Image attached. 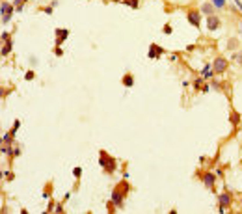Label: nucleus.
<instances>
[{
	"label": "nucleus",
	"instance_id": "obj_1",
	"mask_svg": "<svg viewBox=\"0 0 242 214\" xmlns=\"http://www.w3.org/2000/svg\"><path fill=\"white\" fill-rule=\"evenodd\" d=\"M99 164H101L102 168H104V171H106V173H114V169H115V158L108 157V153H106V151H101Z\"/></svg>",
	"mask_w": 242,
	"mask_h": 214
},
{
	"label": "nucleus",
	"instance_id": "obj_2",
	"mask_svg": "<svg viewBox=\"0 0 242 214\" xmlns=\"http://www.w3.org/2000/svg\"><path fill=\"white\" fill-rule=\"evenodd\" d=\"M125 195H127V190L121 192V182H119V184L114 188V192H112V201L118 205V207H121V205H123V201H125Z\"/></svg>",
	"mask_w": 242,
	"mask_h": 214
},
{
	"label": "nucleus",
	"instance_id": "obj_3",
	"mask_svg": "<svg viewBox=\"0 0 242 214\" xmlns=\"http://www.w3.org/2000/svg\"><path fill=\"white\" fill-rule=\"evenodd\" d=\"M212 69L214 73H223V71L227 69V60H223V58H216L212 64Z\"/></svg>",
	"mask_w": 242,
	"mask_h": 214
},
{
	"label": "nucleus",
	"instance_id": "obj_4",
	"mask_svg": "<svg viewBox=\"0 0 242 214\" xmlns=\"http://www.w3.org/2000/svg\"><path fill=\"white\" fill-rule=\"evenodd\" d=\"M164 54V48H160L158 45H151L149 47V60H158Z\"/></svg>",
	"mask_w": 242,
	"mask_h": 214
},
{
	"label": "nucleus",
	"instance_id": "obj_5",
	"mask_svg": "<svg viewBox=\"0 0 242 214\" xmlns=\"http://www.w3.org/2000/svg\"><path fill=\"white\" fill-rule=\"evenodd\" d=\"M67 35H69V30L58 28V30H56V45H62V43L67 39Z\"/></svg>",
	"mask_w": 242,
	"mask_h": 214
},
{
	"label": "nucleus",
	"instance_id": "obj_6",
	"mask_svg": "<svg viewBox=\"0 0 242 214\" xmlns=\"http://www.w3.org/2000/svg\"><path fill=\"white\" fill-rule=\"evenodd\" d=\"M188 21H190V23L194 24L196 28H199V24H201V17H199V13H198V11H190V13H188Z\"/></svg>",
	"mask_w": 242,
	"mask_h": 214
},
{
	"label": "nucleus",
	"instance_id": "obj_7",
	"mask_svg": "<svg viewBox=\"0 0 242 214\" xmlns=\"http://www.w3.org/2000/svg\"><path fill=\"white\" fill-rule=\"evenodd\" d=\"M203 182H205V186L212 188L214 182H216V173H205V175H203Z\"/></svg>",
	"mask_w": 242,
	"mask_h": 214
},
{
	"label": "nucleus",
	"instance_id": "obj_8",
	"mask_svg": "<svg viewBox=\"0 0 242 214\" xmlns=\"http://www.w3.org/2000/svg\"><path fill=\"white\" fill-rule=\"evenodd\" d=\"M218 24H220V19H218L216 15H209V21H207V26H209V30H216L218 28Z\"/></svg>",
	"mask_w": 242,
	"mask_h": 214
},
{
	"label": "nucleus",
	"instance_id": "obj_9",
	"mask_svg": "<svg viewBox=\"0 0 242 214\" xmlns=\"http://www.w3.org/2000/svg\"><path fill=\"white\" fill-rule=\"evenodd\" d=\"M231 203V194H220V207H227Z\"/></svg>",
	"mask_w": 242,
	"mask_h": 214
},
{
	"label": "nucleus",
	"instance_id": "obj_10",
	"mask_svg": "<svg viewBox=\"0 0 242 214\" xmlns=\"http://www.w3.org/2000/svg\"><path fill=\"white\" fill-rule=\"evenodd\" d=\"M201 11L207 13V15H214V6L212 4H203V6H201Z\"/></svg>",
	"mask_w": 242,
	"mask_h": 214
},
{
	"label": "nucleus",
	"instance_id": "obj_11",
	"mask_svg": "<svg viewBox=\"0 0 242 214\" xmlns=\"http://www.w3.org/2000/svg\"><path fill=\"white\" fill-rule=\"evenodd\" d=\"M11 10H13V8L10 6V4L2 2V17H6V15H10V17H11Z\"/></svg>",
	"mask_w": 242,
	"mask_h": 214
},
{
	"label": "nucleus",
	"instance_id": "obj_12",
	"mask_svg": "<svg viewBox=\"0 0 242 214\" xmlns=\"http://www.w3.org/2000/svg\"><path fill=\"white\" fill-rule=\"evenodd\" d=\"M123 84H125L127 88H132V86H134V78H132V75H125V77H123Z\"/></svg>",
	"mask_w": 242,
	"mask_h": 214
},
{
	"label": "nucleus",
	"instance_id": "obj_13",
	"mask_svg": "<svg viewBox=\"0 0 242 214\" xmlns=\"http://www.w3.org/2000/svg\"><path fill=\"white\" fill-rule=\"evenodd\" d=\"M210 67H212V65H207V67H205V71H203V78H207V80L214 77V71L210 69Z\"/></svg>",
	"mask_w": 242,
	"mask_h": 214
},
{
	"label": "nucleus",
	"instance_id": "obj_14",
	"mask_svg": "<svg viewBox=\"0 0 242 214\" xmlns=\"http://www.w3.org/2000/svg\"><path fill=\"white\" fill-rule=\"evenodd\" d=\"M210 2H212L214 8H220V10H222V8H225V0H210Z\"/></svg>",
	"mask_w": 242,
	"mask_h": 214
},
{
	"label": "nucleus",
	"instance_id": "obj_15",
	"mask_svg": "<svg viewBox=\"0 0 242 214\" xmlns=\"http://www.w3.org/2000/svg\"><path fill=\"white\" fill-rule=\"evenodd\" d=\"M10 52H11V41H8V43H6V47L2 48V56H8Z\"/></svg>",
	"mask_w": 242,
	"mask_h": 214
},
{
	"label": "nucleus",
	"instance_id": "obj_16",
	"mask_svg": "<svg viewBox=\"0 0 242 214\" xmlns=\"http://www.w3.org/2000/svg\"><path fill=\"white\" fill-rule=\"evenodd\" d=\"M19 125H21V119H15V123H13V128H11V132H10L11 136H15V132H17V128H19Z\"/></svg>",
	"mask_w": 242,
	"mask_h": 214
},
{
	"label": "nucleus",
	"instance_id": "obj_17",
	"mask_svg": "<svg viewBox=\"0 0 242 214\" xmlns=\"http://www.w3.org/2000/svg\"><path fill=\"white\" fill-rule=\"evenodd\" d=\"M2 153H4V155H13V151H11V147L8 145V144H4V147H2Z\"/></svg>",
	"mask_w": 242,
	"mask_h": 214
},
{
	"label": "nucleus",
	"instance_id": "obj_18",
	"mask_svg": "<svg viewBox=\"0 0 242 214\" xmlns=\"http://www.w3.org/2000/svg\"><path fill=\"white\" fill-rule=\"evenodd\" d=\"M201 86H203V78H196L194 80V88H196V90H199Z\"/></svg>",
	"mask_w": 242,
	"mask_h": 214
},
{
	"label": "nucleus",
	"instance_id": "obj_19",
	"mask_svg": "<svg viewBox=\"0 0 242 214\" xmlns=\"http://www.w3.org/2000/svg\"><path fill=\"white\" fill-rule=\"evenodd\" d=\"M125 4H129V6H132V8H138V2L136 0H123Z\"/></svg>",
	"mask_w": 242,
	"mask_h": 214
},
{
	"label": "nucleus",
	"instance_id": "obj_20",
	"mask_svg": "<svg viewBox=\"0 0 242 214\" xmlns=\"http://www.w3.org/2000/svg\"><path fill=\"white\" fill-rule=\"evenodd\" d=\"M73 175L75 177H80V175H82V168H75L73 169Z\"/></svg>",
	"mask_w": 242,
	"mask_h": 214
},
{
	"label": "nucleus",
	"instance_id": "obj_21",
	"mask_svg": "<svg viewBox=\"0 0 242 214\" xmlns=\"http://www.w3.org/2000/svg\"><path fill=\"white\" fill-rule=\"evenodd\" d=\"M239 119H240V115H239V114H233V115H231V121L235 123V125L239 123Z\"/></svg>",
	"mask_w": 242,
	"mask_h": 214
},
{
	"label": "nucleus",
	"instance_id": "obj_22",
	"mask_svg": "<svg viewBox=\"0 0 242 214\" xmlns=\"http://www.w3.org/2000/svg\"><path fill=\"white\" fill-rule=\"evenodd\" d=\"M164 34H171V26H169V24L164 26Z\"/></svg>",
	"mask_w": 242,
	"mask_h": 214
},
{
	"label": "nucleus",
	"instance_id": "obj_23",
	"mask_svg": "<svg viewBox=\"0 0 242 214\" xmlns=\"http://www.w3.org/2000/svg\"><path fill=\"white\" fill-rule=\"evenodd\" d=\"M34 78V73L32 71H28V73H26V80H32Z\"/></svg>",
	"mask_w": 242,
	"mask_h": 214
},
{
	"label": "nucleus",
	"instance_id": "obj_24",
	"mask_svg": "<svg viewBox=\"0 0 242 214\" xmlns=\"http://www.w3.org/2000/svg\"><path fill=\"white\" fill-rule=\"evenodd\" d=\"M43 11L48 13V15H52V6H50V8H43Z\"/></svg>",
	"mask_w": 242,
	"mask_h": 214
},
{
	"label": "nucleus",
	"instance_id": "obj_25",
	"mask_svg": "<svg viewBox=\"0 0 242 214\" xmlns=\"http://www.w3.org/2000/svg\"><path fill=\"white\" fill-rule=\"evenodd\" d=\"M4 177H8V179L11 181V177H13V173L11 171H4Z\"/></svg>",
	"mask_w": 242,
	"mask_h": 214
},
{
	"label": "nucleus",
	"instance_id": "obj_26",
	"mask_svg": "<svg viewBox=\"0 0 242 214\" xmlns=\"http://www.w3.org/2000/svg\"><path fill=\"white\" fill-rule=\"evenodd\" d=\"M235 58H236V61H239V64H242V52H240V54H236Z\"/></svg>",
	"mask_w": 242,
	"mask_h": 214
},
{
	"label": "nucleus",
	"instance_id": "obj_27",
	"mask_svg": "<svg viewBox=\"0 0 242 214\" xmlns=\"http://www.w3.org/2000/svg\"><path fill=\"white\" fill-rule=\"evenodd\" d=\"M62 54H64V50H62V48L58 47V48H56V56H62Z\"/></svg>",
	"mask_w": 242,
	"mask_h": 214
},
{
	"label": "nucleus",
	"instance_id": "obj_28",
	"mask_svg": "<svg viewBox=\"0 0 242 214\" xmlns=\"http://www.w3.org/2000/svg\"><path fill=\"white\" fill-rule=\"evenodd\" d=\"M54 211H56V212H64V207H62V205H58V207L54 208Z\"/></svg>",
	"mask_w": 242,
	"mask_h": 214
},
{
	"label": "nucleus",
	"instance_id": "obj_29",
	"mask_svg": "<svg viewBox=\"0 0 242 214\" xmlns=\"http://www.w3.org/2000/svg\"><path fill=\"white\" fill-rule=\"evenodd\" d=\"M235 2H236V6L240 8V11H242V2H240V0H235Z\"/></svg>",
	"mask_w": 242,
	"mask_h": 214
}]
</instances>
